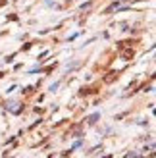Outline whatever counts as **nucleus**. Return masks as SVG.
Segmentation results:
<instances>
[{"mask_svg": "<svg viewBox=\"0 0 156 158\" xmlns=\"http://www.w3.org/2000/svg\"><path fill=\"white\" fill-rule=\"evenodd\" d=\"M98 120V114H94V116H91V123H94V121Z\"/></svg>", "mask_w": 156, "mask_h": 158, "instance_id": "1", "label": "nucleus"}]
</instances>
